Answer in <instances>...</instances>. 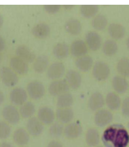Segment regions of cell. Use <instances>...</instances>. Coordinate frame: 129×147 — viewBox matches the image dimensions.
<instances>
[{
  "mask_svg": "<svg viewBox=\"0 0 129 147\" xmlns=\"http://www.w3.org/2000/svg\"><path fill=\"white\" fill-rule=\"evenodd\" d=\"M112 87L118 94H124L128 88V83L125 77L117 75L113 78Z\"/></svg>",
  "mask_w": 129,
  "mask_h": 147,
  "instance_id": "cell-24",
  "label": "cell"
},
{
  "mask_svg": "<svg viewBox=\"0 0 129 147\" xmlns=\"http://www.w3.org/2000/svg\"><path fill=\"white\" fill-rule=\"evenodd\" d=\"M52 52L57 59H64L70 53V47L65 43H58L53 48Z\"/></svg>",
  "mask_w": 129,
  "mask_h": 147,
  "instance_id": "cell-26",
  "label": "cell"
},
{
  "mask_svg": "<svg viewBox=\"0 0 129 147\" xmlns=\"http://www.w3.org/2000/svg\"><path fill=\"white\" fill-rule=\"evenodd\" d=\"M96 147H103V146H96Z\"/></svg>",
  "mask_w": 129,
  "mask_h": 147,
  "instance_id": "cell-49",
  "label": "cell"
},
{
  "mask_svg": "<svg viewBox=\"0 0 129 147\" xmlns=\"http://www.w3.org/2000/svg\"><path fill=\"white\" fill-rule=\"evenodd\" d=\"M75 66L81 71H88L93 65V60L89 55H85L77 58L75 62Z\"/></svg>",
  "mask_w": 129,
  "mask_h": 147,
  "instance_id": "cell-27",
  "label": "cell"
},
{
  "mask_svg": "<svg viewBox=\"0 0 129 147\" xmlns=\"http://www.w3.org/2000/svg\"><path fill=\"white\" fill-rule=\"evenodd\" d=\"M105 103L103 96L100 92H96L91 95L88 100V105L89 109L92 111H98L102 109Z\"/></svg>",
  "mask_w": 129,
  "mask_h": 147,
  "instance_id": "cell-16",
  "label": "cell"
},
{
  "mask_svg": "<svg viewBox=\"0 0 129 147\" xmlns=\"http://www.w3.org/2000/svg\"><path fill=\"white\" fill-rule=\"evenodd\" d=\"M65 81L68 86L71 89L75 90L79 88L81 84V77L77 71L75 70H69L66 73Z\"/></svg>",
  "mask_w": 129,
  "mask_h": 147,
  "instance_id": "cell-18",
  "label": "cell"
},
{
  "mask_svg": "<svg viewBox=\"0 0 129 147\" xmlns=\"http://www.w3.org/2000/svg\"><path fill=\"white\" fill-rule=\"evenodd\" d=\"M49 65L48 57L45 55H40L37 56L33 62V68L35 72L42 73L48 70Z\"/></svg>",
  "mask_w": 129,
  "mask_h": 147,
  "instance_id": "cell-25",
  "label": "cell"
},
{
  "mask_svg": "<svg viewBox=\"0 0 129 147\" xmlns=\"http://www.w3.org/2000/svg\"><path fill=\"white\" fill-rule=\"evenodd\" d=\"M1 115L3 119L8 123L15 125L20 121V115L19 111L13 105H7L3 109Z\"/></svg>",
  "mask_w": 129,
  "mask_h": 147,
  "instance_id": "cell-6",
  "label": "cell"
},
{
  "mask_svg": "<svg viewBox=\"0 0 129 147\" xmlns=\"http://www.w3.org/2000/svg\"><path fill=\"white\" fill-rule=\"evenodd\" d=\"M128 129H129V122H128Z\"/></svg>",
  "mask_w": 129,
  "mask_h": 147,
  "instance_id": "cell-48",
  "label": "cell"
},
{
  "mask_svg": "<svg viewBox=\"0 0 129 147\" xmlns=\"http://www.w3.org/2000/svg\"><path fill=\"white\" fill-rule=\"evenodd\" d=\"M26 127L29 134L34 137L40 136L43 131V124L35 117H32L28 119Z\"/></svg>",
  "mask_w": 129,
  "mask_h": 147,
  "instance_id": "cell-8",
  "label": "cell"
},
{
  "mask_svg": "<svg viewBox=\"0 0 129 147\" xmlns=\"http://www.w3.org/2000/svg\"><path fill=\"white\" fill-rule=\"evenodd\" d=\"M11 127L8 123L5 121H0V139H6L10 136Z\"/></svg>",
  "mask_w": 129,
  "mask_h": 147,
  "instance_id": "cell-37",
  "label": "cell"
},
{
  "mask_svg": "<svg viewBox=\"0 0 129 147\" xmlns=\"http://www.w3.org/2000/svg\"><path fill=\"white\" fill-rule=\"evenodd\" d=\"M1 54H0V63H1Z\"/></svg>",
  "mask_w": 129,
  "mask_h": 147,
  "instance_id": "cell-47",
  "label": "cell"
},
{
  "mask_svg": "<svg viewBox=\"0 0 129 147\" xmlns=\"http://www.w3.org/2000/svg\"><path fill=\"white\" fill-rule=\"evenodd\" d=\"M3 24V17L2 15L0 14V28L2 27Z\"/></svg>",
  "mask_w": 129,
  "mask_h": 147,
  "instance_id": "cell-45",
  "label": "cell"
},
{
  "mask_svg": "<svg viewBox=\"0 0 129 147\" xmlns=\"http://www.w3.org/2000/svg\"><path fill=\"white\" fill-rule=\"evenodd\" d=\"M107 107L111 111H117L121 107L122 100L120 97L115 92H109L105 99Z\"/></svg>",
  "mask_w": 129,
  "mask_h": 147,
  "instance_id": "cell-23",
  "label": "cell"
},
{
  "mask_svg": "<svg viewBox=\"0 0 129 147\" xmlns=\"http://www.w3.org/2000/svg\"><path fill=\"white\" fill-rule=\"evenodd\" d=\"M26 92L31 99L38 100L44 96L45 90L42 83L35 80L28 84L26 86Z\"/></svg>",
  "mask_w": 129,
  "mask_h": 147,
  "instance_id": "cell-3",
  "label": "cell"
},
{
  "mask_svg": "<svg viewBox=\"0 0 129 147\" xmlns=\"http://www.w3.org/2000/svg\"><path fill=\"white\" fill-rule=\"evenodd\" d=\"M108 33L113 39H120L124 37L126 29L124 27L119 23H111L108 27Z\"/></svg>",
  "mask_w": 129,
  "mask_h": 147,
  "instance_id": "cell-22",
  "label": "cell"
},
{
  "mask_svg": "<svg viewBox=\"0 0 129 147\" xmlns=\"http://www.w3.org/2000/svg\"><path fill=\"white\" fill-rule=\"evenodd\" d=\"M0 147H13V146L10 143L7 142H3L2 143H1L0 144Z\"/></svg>",
  "mask_w": 129,
  "mask_h": 147,
  "instance_id": "cell-42",
  "label": "cell"
},
{
  "mask_svg": "<svg viewBox=\"0 0 129 147\" xmlns=\"http://www.w3.org/2000/svg\"><path fill=\"white\" fill-rule=\"evenodd\" d=\"M55 115L58 121L61 123H69L74 117V113L71 108H58Z\"/></svg>",
  "mask_w": 129,
  "mask_h": 147,
  "instance_id": "cell-20",
  "label": "cell"
},
{
  "mask_svg": "<svg viewBox=\"0 0 129 147\" xmlns=\"http://www.w3.org/2000/svg\"><path fill=\"white\" fill-rule=\"evenodd\" d=\"M43 9L45 12L49 14H55L58 12L60 9V5H43Z\"/></svg>",
  "mask_w": 129,
  "mask_h": 147,
  "instance_id": "cell-39",
  "label": "cell"
},
{
  "mask_svg": "<svg viewBox=\"0 0 129 147\" xmlns=\"http://www.w3.org/2000/svg\"><path fill=\"white\" fill-rule=\"evenodd\" d=\"M13 140L14 143L19 146H24L28 144L30 139V134L27 130L24 128L20 127L16 129L13 134Z\"/></svg>",
  "mask_w": 129,
  "mask_h": 147,
  "instance_id": "cell-21",
  "label": "cell"
},
{
  "mask_svg": "<svg viewBox=\"0 0 129 147\" xmlns=\"http://www.w3.org/2000/svg\"><path fill=\"white\" fill-rule=\"evenodd\" d=\"M64 126L60 122H55L51 124L49 128V134L54 138H58L64 134Z\"/></svg>",
  "mask_w": 129,
  "mask_h": 147,
  "instance_id": "cell-36",
  "label": "cell"
},
{
  "mask_svg": "<svg viewBox=\"0 0 129 147\" xmlns=\"http://www.w3.org/2000/svg\"><path fill=\"white\" fill-rule=\"evenodd\" d=\"M0 77L3 84L7 87H13L18 82L17 73L8 67H3L0 69Z\"/></svg>",
  "mask_w": 129,
  "mask_h": 147,
  "instance_id": "cell-2",
  "label": "cell"
},
{
  "mask_svg": "<svg viewBox=\"0 0 129 147\" xmlns=\"http://www.w3.org/2000/svg\"><path fill=\"white\" fill-rule=\"evenodd\" d=\"M55 116L54 111L48 107H41L37 112V118L44 125H51L54 123Z\"/></svg>",
  "mask_w": 129,
  "mask_h": 147,
  "instance_id": "cell-10",
  "label": "cell"
},
{
  "mask_svg": "<svg viewBox=\"0 0 129 147\" xmlns=\"http://www.w3.org/2000/svg\"><path fill=\"white\" fill-rule=\"evenodd\" d=\"M62 7H64V10H71V9H72L73 7H74V5H62Z\"/></svg>",
  "mask_w": 129,
  "mask_h": 147,
  "instance_id": "cell-44",
  "label": "cell"
},
{
  "mask_svg": "<svg viewBox=\"0 0 129 147\" xmlns=\"http://www.w3.org/2000/svg\"><path fill=\"white\" fill-rule=\"evenodd\" d=\"M64 29L71 35H78L81 31V24L76 18H70L64 24Z\"/></svg>",
  "mask_w": 129,
  "mask_h": 147,
  "instance_id": "cell-28",
  "label": "cell"
},
{
  "mask_svg": "<svg viewBox=\"0 0 129 147\" xmlns=\"http://www.w3.org/2000/svg\"><path fill=\"white\" fill-rule=\"evenodd\" d=\"M5 46V40L1 36H0V52L4 50Z\"/></svg>",
  "mask_w": 129,
  "mask_h": 147,
  "instance_id": "cell-41",
  "label": "cell"
},
{
  "mask_svg": "<svg viewBox=\"0 0 129 147\" xmlns=\"http://www.w3.org/2000/svg\"><path fill=\"white\" fill-rule=\"evenodd\" d=\"M101 140L105 147H126L129 144V134L122 124H112L103 131Z\"/></svg>",
  "mask_w": 129,
  "mask_h": 147,
  "instance_id": "cell-1",
  "label": "cell"
},
{
  "mask_svg": "<svg viewBox=\"0 0 129 147\" xmlns=\"http://www.w3.org/2000/svg\"><path fill=\"white\" fill-rule=\"evenodd\" d=\"M51 32L50 27L48 24L44 22L37 24L31 30V33L36 38L43 39L47 38L50 35Z\"/></svg>",
  "mask_w": 129,
  "mask_h": 147,
  "instance_id": "cell-19",
  "label": "cell"
},
{
  "mask_svg": "<svg viewBox=\"0 0 129 147\" xmlns=\"http://www.w3.org/2000/svg\"><path fill=\"white\" fill-rule=\"evenodd\" d=\"M27 92L22 88H16L11 91L10 94V100L11 102L15 105H23L27 100Z\"/></svg>",
  "mask_w": 129,
  "mask_h": 147,
  "instance_id": "cell-11",
  "label": "cell"
},
{
  "mask_svg": "<svg viewBox=\"0 0 129 147\" xmlns=\"http://www.w3.org/2000/svg\"><path fill=\"white\" fill-rule=\"evenodd\" d=\"M110 68L107 63L103 61H97L92 68V75L96 80L104 81L109 77Z\"/></svg>",
  "mask_w": 129,
  "mask_h": 147,
  "instance_id": "cell-4",
  "label": "cell"
},
{
  "mask_svg": "<svg viewBox=\"0 0 129 147\" xmlns=\"http://www.w3.org/2000/svg\"><path fill=\"white\" fill-rule=\"evenodd\" d=\"M70 52L75 57H81L86 55L88 52V46L85 41L81 39H77L73 41L70 46Z\"/></svg>",
  "mask_w": 129,
  "mask_h": 147,
  "instance_id": "cell-14",
  "label": "cell"
},
{
  "mask_svg": "<svg viewBox=\"0 0 129 147\" xmlns=\"http://www.w3.org/2000/svg\"><path fill=\"white\" fill-rule=\"evenodd\" d=\"M117 71L120 76L129 77V58H122L117 64Z\"/></svg>",
  "mask_w": 129,
  "mask_h": 147,
  "instance_id": "cell-35",
  "label": "cell"
},
{
  "mask_svg": "<svg viewBox=\"0 0 129 147\" xmlns=\"http://www.w3.org/2000/svg\"><path fill=\"white\" fill-rule=\"evenodd\" d=\"M35 112V107L31 102H26L20 107L19 113L20 117L23 119L32 117Z\"/></svg>",
  "mask_w": 129,
  "mask_h": 147,
  "instance_id": "cell-31",
  "label": "cell"
},
{
  "mask_svg": "<svg viewBox=\"0 0 129 147\" xmlns=\"http://www.w3.org/2000/svg\"><path fill=\"white\" fill-rule=\"evenodd\" d=\"M4 94L0 90V105H1L3 102V101H4Z\"/></svg>",
  "mask_w": 129,
  "mask_h": 147,
  "instance_id": "cell-43",
  "label": "cell"
},
{
  "mask_svg": "<svg viewBox=\"0 0 129 147\" xmlns=\"http://www.w3.org/2000/svg\"><path fill=\"white\" fill-rule=\"evenodd\" d=\"M10 66L11 69L17 74L25 75L29 71L28 63L16 56H13L10 59Z\"/></svg>",
  "mask_w": 129,
  "mask_h": 147,
  "instance_id": "cell-9",
  "label": "cell"
},
{
  "mask_svg": "<svg viewBox=\"0 0 129 147\" xmlns=\"http://www.w3.org/2000/svg\"><path fill=\"white\" fill-rule=\"evenodd\" d=\"M98 9L97 5H82L80 6V12L85 18H90L97 15Z\"/></svg>",
  "mask_w": 129,
  "mask_h": 147,
  "instance_id": "cell-33",
  "label": "cell"
},
{
  "mask_svg": "<svg viewBox=\"0 0 129 147\" xmlns=\"http://www.w3.org/2000/svg\"><path fill=\"white\" fill-rule=\"evenodd\" d=\"M86 44L91 50H98L102 45L101 37L96 32H88L86 35Z\"/></svg>",
  "mask_w": 129,
  "mask_h": 147,
  "instance_id": "cell-13",
  "label": "cell"
},
{
  "mask_svg": "<svg viewBox=\"0 0 129 147\" xmlns=\"http://www.w3.org/2000/svg\"><path fill=\"white\" fill-rule=\"evenodd\" d=\"M102 50L106 56H112L117 53L118 46H117L116 41H115V40L107 39L103 43Z\"/></svg>",
  "mask_w": 129,
  "mask_h": 147,
  "instance_id": "cell-30",
  "label": "cell"
},
{
  "mask_svg": "<svg viewBox=\"0 0 129 147\" xmlns=\"http://www.w3.org/2000/svg\"><path fill=\"white\" fill-rule=\"evenodd\" d=\"M16 56L22 59L26 63H33L36 59V56L33 52L30 50L26 46L20 45L17 47L15 50Z\"/></svg>",
  "mask_w": 129,
  "mask_h": 147,
  "instance_id": "cell-15",
  "label": "cell"
},
{
  "mask_svg": "<svg viewBox=\"0 0 129 147\" xmlns=\"http://www.w3.org/2000/svg\"><path fill=\"white\" fill-rule=\"evenodd\" d=\"M86 142L89 146H96L100 142L99 132L96 128H89L86 134Z\"/></svg>",
  "mask_w": 129,
  "mask_h": 147,
  "instance_id": "cell-29",
  "label": "cell"
},
{
  "mask_svg": "<svg viewBox=\"0 0 129 147\" xmlns=\"http://www.w3.org/2000/svg\"><path fill=\"white\" fill-rule=\"evenodd\" d=\"M73 103V96L69 92L58 96L56 105L58 108H70Z\"/></svg>",
  "mask_w": 129,
  "mask_h": 147,
  "instance_id": "cell-32",
  "label": "cell"
},
{
  "mask_svg": "<svg viewBox=\"0 0 129 147\" xmlns=\"http://www.w3.org/2000/svg\"><path fill=\"white\" fill-rule=\"evenodd\" d=\"M108 23L107 18L105 15L99 14L94 17L92 20V26L94 29L97 31H102L105 29Z\"/></svg>",
  "mask_w": 129,
  "mask_h": 147,
  "instance_id": "cell-34",
  "label": "cell"
},
{
  "mask_svg": "<svg viewBox=\"0 0 129 147\" xmlns=\"http://www.w3.org/2000/svg\"><path fill=\"white\" fill-rule=\"evenodd\" d=\"M113 115L112 113L107 109H101L96 111L94 115V123L98 127H105L112 122Z\"/></svg>",
  "mask_w": 129,
  "mask_h": 147,
  "instance_id": "cell-5",
  "label": "cell"
},
{
  "mask_svg": "<svg viewBox=\"0 0 129 147\" xmlns=\"http://www.w3.org/2000/svg\"><path fill=\"white\" fill-rule=\"evenodd\" d=\"M69 88L65 80H54L50 83L48 87V92L53 96H58L68 92Z\"/></svg>",
  "mask_w": 129,
  "mask_h": 147,
  "instance_id": "cell-7",
  "label": "cell"
},
{
  "mask_svg": "<svg viewBox=\"0 0 129 147\" xmlns=\"http://www.w3.org/2000/svg\"><path fill=\"white\" fill-rule=\"evenodd\" d=\"M65 72V67L60 62L51 64L47 70V76L50 80H58L63 76Z\"/></svg>",
  "mask_w": 129,
  "mask_h": 147,
  "instance_id": "cell-12",
  "label": "cell"
},
{
  "mask_svg": "<svg viewBox=\"0 0 129 147\" xmlns=\"http://www.w3.org/2000/svg\"><path fill=\"white\" fill-rule=\"evenodd\" d=\"M122 113L125 117H129V97H126L122 102Z\"/></svg>",
  "mask_w": 129,
  "mask_h": 147,
  "instance_id": "cell-38",
  "label": "cell"
},
{
  "mask_svg": "<svg viewBox=\"0 0 129 147\" xmlns=\"http://www.w3.org/2000/svg\"><path fill=\"white\" fill-rule=\"evenodd\" d=\"M82 133V127L80 124L77 122L68 123L64 127V135L69 139H75L78 138Z\"/></svg>",
  "mask_w": 129,
  "mask_h": 147,
  "instance_id": "cell-17",
  "label": "cell"
},
{
  "mask_svg": "<svg viewBox=\"0 0 129 147\" xmlns=\"http://www.w3.org/2000/svg\"><path fill=\"white\" fill-rule=\"evenodd\" d=\"M126 46H127V47H128V48L129 49V37H128V38H127V39H126Z\"/></svg>",
  "mask_w": 129,
  "mask_h": 147,
  "instance_id": "cell-46",
  "label": "cell"
},
{
  "mask_svg": "<svg viewBox=\"0 0 129 147\" xmlns=\"http://www.w3.org/2000/svg\"><path fill=\"white\" fill-rule=\"evenodd\" d=\"M47 147H63L62 144L57 140H52L48 143Z\"/></svg>",
  "mask_w": 129,
  "mask_h": 147,
  "instance_id": "cell-40",
  "label": "cell"
}]
</instances>
